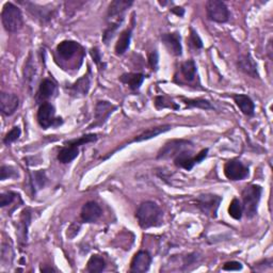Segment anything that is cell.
<instances>
[{
    "mask_svg": "<svg viewBox=\"0 0 273 273\" xmlns=\"http://www.w3.org/2000/svg\"><path fill=\"white\" fill-rule=\"evenodd\" d=\"M41 271H42V272H55V270H54L53 268H51V267H49V268H43V267H42V268H41Z\"/></svg>",
    "mask_w": 273,
    "mask_h": 273,
    "instance_id": "42",
    "label": "cell"
},
{
    "mask_svg": "<svg viewBox=\"0 0 273 273\" xmlns=\"http://www.w3.org/2000/svg\"><path fill=\"white\" fill-rule=\"evenodd\" d=\"M90 54L93 58V61L96 63L98 66L102 65V57H101V53L98 51V48H96V47H94V48H92L90 51Z\"/></svg>",
    "mask_w": 273,
    "mask_h": 273,
    "instance_id": "40",
    "label": "cell"
},
{
    "mask_svg": "<svg viewBox=\"0 0 273 273\" xmlns=\"http://www.w3.org/2000/svg\"><path fill=\"white\" fill-rule=\"evenodd\" d=\"M181 100L183 101V103L186 105V107L188 108H200V109H213V106L205 100H202V98H185V97H181Z\"/></svg>",
    "mask_w": 273,
    "mask_h": 273,
    "instance_id": "30",
    "label": "cell"
},
{
    "mask_svg": "<svg viewBox=\"0 0 273 273\" xmlns=\"http://www.w3.org/2000/svg\"><path fill=\"white\" fill-rule=\"evenodd\" d=\"M144 78L145 76L140 73H126L120 77V80L133 91H137L140 89L141 85L143 84Z\"/></svg>",
    "mask_w": 273,
    "mask_h": 273,
    "instance_id": "24",
    "label": "cell"
},
{
    "mask_svg": "<svg viewBox=\"0 0 273 273\" xmlns=\"http://www.w3.org/2000/svg\"><path fill=\"white\" fill-rule=\"evenodd\" d=\"M18 177V172L13 167H9V165H3L0 169V180L6 181L8 179H15Z\"/></svg>",
    "mask_w": 273,
    "mask_h": 273,
    "instance_id": "34",
    "label": "cell"
},
{
    "mask_svg": "<svg viewBox=\"0 0 273 273\" xmlns=\"http://www.w3.org/2000/svg\"><path fill=\"white\" fill-rule=\"evenodd\" d=\"M56 90H57V86L52 79H48V78L43 79L40 87H39L37 100L42 101L44 103V101L54 96V94L56 93Z\"/></svg>",
    "mask_w": 273,
    "mask_h": 273,
    "instance_id": "22",
    "label": "cell"
},
{
    "mask_svg": "<svg viewBox=\"0 0 273 273\" xmlns=\"http://www.w3.org/2000/svg\"><path fill=\"white\" fill-rule=\"evenodd\" d=\"M224 174L230 181H242L250 174L249 168L238 159H232L224 165Z\"/></svg>",
    "mask_w": 273,
    "mask_h": 273,
    "instance_id": "8",
    "label": "cell"
},
{
    "mask_svg": "<svg viewBox=\"0 0 273 273\" xmlns=\"http://www.w3.org/2000/svg\"><path fill=\"white\" fill-rule=\"evenodd\" d=\"M172 129L171 125H163V126H158V127H152L148 128L146 130H144L143 133H141L139 136H137V138L135 139V141L140 142V141H144V140H150L155 138L165 132H168V130Z\"/></svg>",
    "mask_w": 273,
    "mask_h": 273,
    "instance_id": "26",
    "label": "cell"
},
{
    "mask_svg": "<svg viewBox=\"0 0 273 273\" xmlns=\"http://www.w3.org/2000/svg\"><path fill=\"white\" fill-rule=\"evenodd\" d=\"M222 269L225 271H239L242 269V265L239 262H235V260H232V262L225 263Z\"/></svg>",
    "mask_w": 273,
    "mask_h": 273,
    "instance_id": "39",
    "label": "cell"
},
{
    "mask_svg": "<svg viewBox=\"0 0 273 273\" xmlns=\"http://www.w3.org/2000/svg\"><path fill=\"white\" fill-rule=\"evenodd\" d=\"M79 155V147L70 143V142H66L65 146H63L60 152L58 154V160L61 163H69L74 159H76Z\"/></svg>",
    "mask_w": 273,
    "mask_h": 273,
    "instance_id": "21",
    "label": "cell"
},
{
    "mask_svg": "<svg viewBox=\"0 0 273 273\" xmlns=\"http://www.w3.org/2000/svg\"><path fill=\"white\" fill-rule=\"evenodd\" d=\"M206 13L208 19L219 23L227 22L230 19V11L223 2L209 0L206 3Z\"/></svg>",
    "mask_w": 273,
    "mask_h": 273,
    "instance_id": "7",
    "label": "cell"
},
{
    "mask_svg": "<svg viewBox=\"0 0 273 273\" xmlns=\"http://www.w3.org/2000/svg\"><path fill=\"white\" fill-rule=\"evenodd\" d=\"M19 106V100L15 94L3 92L0 94V110L6 116L14 114Z\"/></svg>",
    "mask_w": 273,
    "mask_h": 273,
    "instance_id": "13",
    "label": "cell"
},
{
    "mask_svg": "<svg viewBox=\"0 0 273 273\" xmlns=\"http://www.w3.org/2000/svg\"><path fill=\"white\" fill-rule=\"evenodd\" d=\"M134 4V2L128 0H114L109 6L108 12H107V19L112 21L124 20V12Z\"/></svg>",
    "mask_w": 273,
    "mask_h": 273,
    "instance_id": "12",
    "label": "cell"
},
{
    "mask_svg": "<svg viewBox=\"0 0 273 273\" xmlns=\"http://www.w3.org/2000/svg\"><path fill=\"white\" fill-rule=\"evenodd\" d=\"M2 22L8 32H17L23 26L21 11L12 3H7L2 11Z\"/></svg>",
    "mask_w": 273,
    "mask_h": 273,
    "instance_id": "3",
    "label": "cell"
},
{
    "mask_svg": "<svg viewBox=\"0 0 273 273\" xmlns=\"http://www.w3.org/2000/svg\"><path fill=\"white\" fill-rule=\"evenodd\" d=\"M20 135H21V130H20V128H19L18 126L13 127V128H12V129L10 130V132L6 135V137H5V139H4V143H5L6 145H10V144H12V143H13V142H15L16 140L19 139Z\"/></svg>",
    "mask_w": 273,
    "mask_h": 273,
    "instance_id": "33",
    "label": "cell"
},
{
    "mask_svg": "<svg viewBox=\"0 0 273 273\" xmlns=\"http://www.w3.org/2000/svg\"><path fill=\"white\" fill-rule=\"evenodd\" d=\"M115 109H116V107L109 102H106V101L97 102L96 106H95V112H94L95 120L90 125L89 128L104 125Z\"/></svg>",
    "mask_w": 273,
    "mask_h": 273,
    "instance_id": "10",
    "label": "cell"
},
{
    "mask_svg": "<svg viewBox=\"0 0 273 273\" xmlns=\"http://www.w3.org/2000/svg\"><path fill=\"white\" fill-rule=\"evenodd\" d=\"M155 106L157 109H164V108H170L177 110L180 108L179 105H176L174 102L170 101L168 97L165 96H157L155 98Z\"/></svg>",
    "mask_w": 273,
    "mask_h": 273,
    "instance_id": "32",
    "label": "cell"
},
{
    "mask_svg": "<svg viewBox=\"0 0 273 273\" xmlns=\"http://www.w3.org/2000/svg\"><path fill=\"white\" fill-rule=\"evenodd\" d=\"M90 89V77L88 75H85L78 79L74 85L68 88L69 94L74 97H84L88 94Z\"/></svg>",
    "mask_w": 273,
    "mask_h": 273,
    "instance_id": "19",
    "label": "cell"
},
{
    "mask_svg": "<svg viewBox=\"0 0 273 273\" xmlns=\"http://www.w3.org/2000/svg\"><path fill=\"white\" fill-rule=\"evenodd\" d=\"M132 33H133V28H129L124 30L120 38L117 40V43L115 44V54L118 56L124 55L127 49L129 48L130 45V40H132Z\"/></svg>",
    "mask_w": 273,
    "mask_h": 273,
    "instance_id": "25",
    "label": "cell"
},
{
    "mask_svg": "<svg viewBox=\"0 0 273 273\" xmlns=\"http://www.w3.org/2000/svg\"><path fill=\"white\" fill-rule=\"evenodd\" d=\"M161 41L163 45L165 46V48L168 49V52L175 56L180 57L183 54V47H182V38L181 34L179 32H172V33H163L161 35Z\"/></svg>",
    "mask_w": 273,
    "mask_h": 273,
    "instance_id": "11",
    "label": "cell"
},
{
    "mask_svg": "<svg viewBox=\"0 0 273 273\" xmlns=\"http://www.w3.org/2000/svg\"><path fill=\"white\" fill-rule=\"evenodd\" d=\"M229 213L230 216L235 219V220H240L243 213V208L242 204L240 203V201L238 198H234L229 207Z\"/></svg>",
    "mask_w": 273,
    "mask_h": 273,
    "instance_id": "31",
    "label": "cell"
},
{
    "mask_svg": "<svg viewBox=\"0 0 273 273\" xmlns=\"http://www.w3.org/2000/svg\"><path fill=\"white\" fill-rule=\"evenodd\" d=\"M263 188L258 185L247 186L242 191V208L247 219L256 216Z\"/></svg>",
    "mask_w": 273,
    "mask_h": 273,
    "instance_id": "2",
    "label": "cell"
},
{
    "mask_svg": "<svg viewBox=\"0 0 273 273\" xmlns=\"http://www.w3.org/2000/svg\"><path fill=\"white\" fill-rule=\"evenodd\" d=\"M181 74L187 82H193L196 78V65L193 60H188L182 63Z\"/></svg>",
    "mask_w": 273,
    "mask_h": 273,
    "instance_id": "27",
    "label": "cell"
},
{
    "mask_svg": "<svg viewBox=\"0 0 273 273\" xmlns=\"http://www.w3.org/2000/svg\"><path fill=\"white\" fill-rule=\"evenodd\" d=\"M152 264V256L147 251L138 252L130 264V272L144 273L150 270Z\"/></svg>",
    "mask_w": 273,
    "mask_h": 273,
    "instance_id": "14",
    "label": "cell"
},
{
    "mask_svg": "<svg viewBox=\"0 0 273 273\" xmlns=\"http://www.w3.org/2000/svg\"><path fill=\"white\" fill-rule=\"evenodd\" d=\"M136 218L142 229L157 228L163 223V212L156 203L147 201L139 206Z\"/></svg>",
    "mask_w": 273,
    "mask_h": 273,
    "instance_id": "1",
    "label": "cell"
},
{
    "mask_svg": "<svg viewBox=\"0 0 273 273\" xmlns=\"http://www.w3.org/2000/svg\"><path fill=\"white\" fill-rule=\"evenodd\" d=\"M82 51V47L75 41H63L57 46V54L61 59L67 61Z\"/></svg>",
    "mask_w": 273,
    "mask_h": 273,
    "instance_id": "16",
    "label": "cell"
},
{
    "mask_svg": "<svg viewBox=\"0 0 273 273\" xmlns=\"http://www.w3.org/2000/svg\"><path fill=\"white\" fill-rule=\"evenodd\" d=\"M47 182V177L44 171H35L30 174V187L33 193L42 189Z\"/></svg>",
    "mask_w": 273,
    "mask_h": 273,
    "instance_id": "28",
    "label": "cell"
},
{
    "mask_svg": "<svg viewBox=\"0 0 273 273\" xmlns=\"http://www.w3.org/2000/svg\"><path fill=\"white\" fill-rule=\"evenodd\" d=\"M222 202V197L216 194H201L196 197V206L204 213L205 216L210 218H217V212Z\"/></svg>",
    "mask_w": 273,
    "mask_h": 273,
    "instance_id": "4",
    "label": "cell"
},
{
    "mask_svg": "<svg viewBox=\"0 0 273 273\" xmlns=\"http://www.w3.org/2000/svg\"><path fill=\"white\" fill-rule=\"evenodd\" d=\"M22 73H23V80H25V84L31 90L33 87V84L35 82V75H37V68H35L31 53L27 59V61L25 62V66H23Z\"/></svg>",
    "mask_w": 273,
    "mask_h": 273,
    "instance_id": "23",
    "label": "cell"
},
{
    "mask_svg": "<svg viewBox=\"0 0 273 273\" xmlns=\"http://www.w3.org/2000/svg\"><path fill=\"white\" fill-rule=\"evenodd\" d=\"M97 140V135L95 134H90V135H86V136H82L78 139H74V140H70L68 142H70V143L76 145V146H81V145H85L87 143H90V142H94Z\"/></svg>",
    "mask_w": 273,
    "mask_h": 273,
    "instance_id": "35",
    "label": "cell"
},
{
    "mask_svg": "<svg viewBox=\"0 0 273 273\" xmlns=\"http://www.w3.org/2000/svg\"><path fill=\"white\" fill-rule=\"evenodd\" d=\"M31 221V213L29 209H25L21 212V216L19 219L18 223V230H17V235L19 237V242L21 244L27 243V238H28V228L30 225Z\"/></svg>",
    "mask_w": 273,
    "mask_h": 273,
    "instance_id": "20",
    "label": "cell"
},
{
    "mask_svg": "<svg viewBox=\"0 0 273 273\" xmlns=\"http://www.w3.org/2000/svg\"><path fill=\"white\" fill-rule=\"evenodd\" d=\"M234 102L240 111L246 116H253L255 113V105L253 101L244 94H236L233 95Z\"/></svg>",
    "mask_w": 273,
    "mask_h": 273,
    "instance_id": "18",
    "label": "cell"
},
{
    "mask_svg": "<svg viewBox=\"0 0 273 273\" xmlns=\"http://www.w3.org/2000/svg\"><path fill=\"white\" fill-rule=\"evenodd\" d=\"M38 122L43 129H47L61 125L62 118L56 117L55 107L49 103L44 102L41 104L38 111Z\"/></svg>",
    "mask_w": 273,
    "mask_h": 273,
    "instance_id": "5",
    "label": "cell"
},
{
    "mask_svg": "<svg viewBox=\"0 0 273 273\" xmlns=\"http://www.w3.org/2000/svg\"><path fill=\"white\" fill-rule=\"evenodd\" d=\"M16 196H18V194L12 191L2 193V195H0V206L6 207L8 205H11L15 201Z\"/></svg>",
    "mask_w": 273,
    "mask_h": 273,
    "instance_id": "37",
    "label": "cell"
},
{
    "mask_svg": "<svg viewBox=\"0 0 273 273\" xmlns=\"http://www.w3.org/2000/svg\"><path fill=\"white\" fill-rule=\"evenodd\" d=\"M158 60H159V57H158V53L156 51H154L150 54V57H148V63L152 67L153 70H156L158 69Z\"/></svg>",
    "mask_w": 273,
    "mask_h": 273,
    "instance_id": "38",
    "label": "cell"
},
{
    "mask_svg": "<svg viewBox=\"0 0 273 273\" xmlns=\"http://www.w3.org/2000/svg\"><path fill=\"white\" fill-rule=\"evenodd\" d=\"M106 268V262L105 259L100 255H93L89 259L87 264V271L91 273L95 272H103Z\"/></svg>",
    "mask_w": 273,
    "mask_h": 273,
    "instance_id": "29",
    "label": "cell"
},
{
    "mask_svg": "<svg viewBox=\"0 0 273 273\" xmlns=\"http://www.w3.org/2000/svg\"><path fill=\"white\" fill-rule=\"evenodd\" d=\"M238 67L244 74L251 76L252 78H259L257 70V64L250 54L241 55L238 59Z\"/></svg>",
    "mask_w": 273,
    "mask_h": 273,
    "instance_id": "17",
    "label": "cell"
},
{
    "mask_svg": "<svg viewBox=\"0 0 273 273\" xmlns=\"http://www.w3.org/2000/svg\"><path fill=\"white\" fill-rule=\"evenodd\" d=\"M207 155H208V148L201 151L195 156H192L191 150H188L179 154V155L174 158V163L176 167L190 171L193 169L195 164L203 161L207 157Z\"/></svg>",
    "mask_w": 273,
    "mask_h": 273,
    "instance_id": "6",
    "label": "cell"
},
{
    "mask_svg": "<svg viewBox=\"0 0 273 273\" xmlns=\"http://www.w3.org/2000/svg\"><path fill=\"white\" fill-rule=\"evenodd\" d=\"M189 44L191 45L194 49H201L203 48V42H202L200 35L197 34L196 31L193 29H190V35H189Z\"/></svg>",
    "mask_w": 273,
    "mask_h": 273,
    "instance_id": "36",
    "label": "cell"
},
{
    "mask_svg": "<svg viewBox=\"0 0 273 273\" xmlns=\"http://www.w3.org/2000/svg\"><path fill=\"white\" fill-rule=\"evenodd\" d=\"M102 208L96 202H88L81 208V220L86 223H94L96 222L102 216Z\"/></svg>",
    "mask_w": 273,
    "mask_h": 273,
    "instance_id": "15",
    "label": "cell"
},
{
    "mask_svg": "<svg viewBox=\"0 0 273 273\" xmlns=\"http://www.w3.org/2000/svg\"><path fill=\"white\" fill-rule=\"evenodd\" d=\"M192 148V144L189 141L185 140H172L167 142L164 146L159 151L158 153V159L161 158H170V157H176L179 154H181L184 151H188Z\"/></svg>",
    "mask_w": 273,
    "mask_h": 273,
    "instance_id": "9",
    "label": "cell"
},
{
    "mask_svg": "<svg viewBox=\"0 0 273 273\" xmlns=\"http://www.w3.org/2000/svg\"><path fill=\"white\" fill-rule=\"evenodd\" d=\"M171 12H172V13H174L175 15H177V16H180V17L184 16V14H185V10H184L183 8H179V7H177V8H173V9H171Z\"/></svg>",
    "mask_w": 273,
    "mask_h": 273,
    "instance_id": "41",
    "label": "cell"
}]
</instances>
